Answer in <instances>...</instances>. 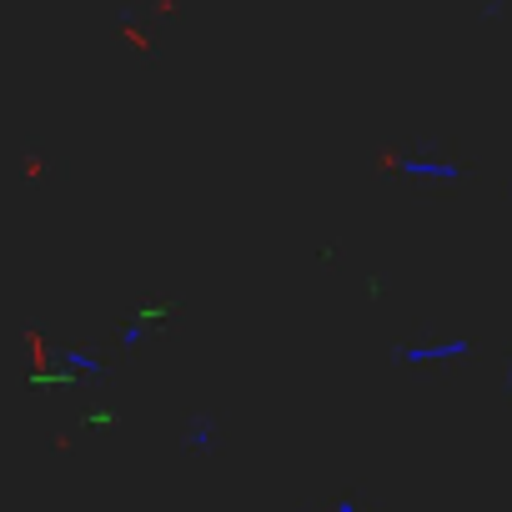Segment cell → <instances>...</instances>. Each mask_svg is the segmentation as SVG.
Wrapping results in <instances>:
<instances>
[{"instance_id":"7","label":"cell","mask_w":512,"mask_h":512,"mask_svg":"<svg viewBox=\"0 0 512 512\" xmlns=\"http://www.w3.org/2000/svg\"><path fill=\"white\" fill-rule=\"evenodd\" d=\"M507 392H512V362H507Z\"/></svg>"},{"instance_id":"1","label":"cell","mask_w":512,"mask_h":512,"mask_svg":"<svg viewBox=\"0 0 512 512\" xmlns=\"http://www.w3.org/2000/svg\"><path fill=\"white\" fill-rule=\"evenodd\" d=\"M472 357V337H442V342H422V347H397L402 367H442V362H462Z\"/></svg>"},{"instance_id":"6","label":"cell","mask_w":512,"mask_h":512,"mask_svg":"<svg viewBox=\"0 0 512 512\" xmlns=\"http://www.w3.org/2000/svg\"><path fill=\"white\" fill-rule=\"evenodd\" d=\"M332 512H367V507H362V502H357V497H342V502H337V507H332Z\"/></svg>"},{"instance_id":"4","label":"cell","mask_w":512,"mask_h":512,"mask_svg":"<svg viewBox=\"0 0 512 512\" xmlns=\"http://www.w3.org/2000/svg\"><path fill=\"white\" fill-rule=\"evenodd\" d=\"M151 342V327H146V317H131L126 327H121V352H141Z\"/></svg>"},{"instance_id":"2","label":"cell","mask_w":512,"mask_h":512,"mask_svg":"<svg viewBox=\"0 0 512 512\" xmlns=\"http://www.w3.org/2000/svg\"><path fill=\"white\" fill-rule=\"evenodd\" d=\"M397 171L417 181H462V166L447 156H397Z\"/></svg>"},{"instance_id":"3","label":"cell","mask_w":512,"mask_h":512,"mask_svg":"<svg viewBox=\"0 0 512 512\" xmlns=\"http://www.w3.org/2000/svg\"><path fill=\"white\" fill-rule=\"evenodd\" d=\"M61 367L71 382H101L106 377V362L96 352H61Z\"/></svg>"},{"instance_id":"5","label":"cell","mask_w":512,"mask_h":512,"mask_svg":"<svg viewBox=\"0 0 512 512\" xmlns=\"http://www.w3.org/2000/svg\"><path fill=\"white\" fill-rule=\"evenodd\" d=\"M186 442H191L196 452H206V447H211V422H206V417H196V422H191V437H186Z\"/></svg>"}]
</instances>
